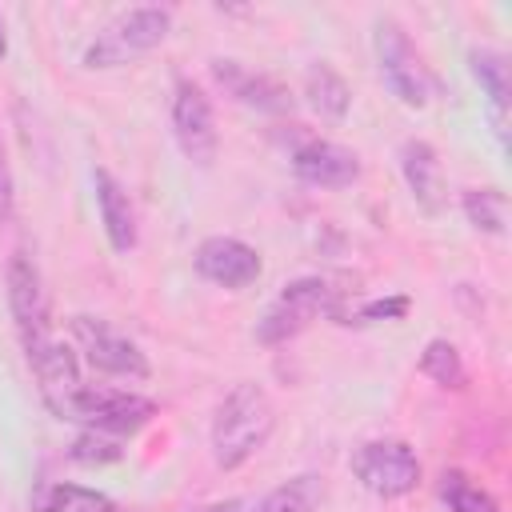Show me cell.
Returning <instances> with one entry per match:
<instances>
[{"mask_svg":"<svg viewBox=\"0 0 512 512\" xmlns=\"http://www.w3.org/2000/svg\"><path fill=\"white\" fill-rule=\"evenodd\" d=\"M272 424H276V412L268 392L252 380L236 384L212 416V460L220 468H240L264 448Z\"/></svg>","mask_w":512,"mask_h":512,"instance_id":"cell-1","label":"cell"},{"mask_svg":"<svg viewBox=\"0 0 512 512\" xmlns=\"http://www.w3.org/2000/svg\"><path fill=\"white\" fill-rule=\"evenodd\" d=\"M340 312V300H336V288L320 276H300L292 284L280 288V296L264 308V316L256 320V340L264 348H276V344H288L292 336H300L312 320L320 316H336Z\"/></svg>","mask_w":512,"mask_h":512,"instance_id":"cell-2","label":"cell"},{"mask_svg":"<svg viewBox=\"0 0 512 512\" xmlns=\"http://www.w3.org/2000/svg\"><path fill=\"white\" fill-rule=\"evenodd\" d=\"M172 28V12L160 4H140L124 16H116L88 48H84V64L88 68H120L144 52H152L156 44H164Z\"/></svg>","mask_w":512,"mask_h":512,"instance_id":"cell-3","label":"cell"},{"mask_svg":"<svg viewBox=\"0 0 512 512\" xmlns=\"http://www.w3.org/2000/svg\"><path fill=\"white\" fill-rule=\"evenodd\" d=\"M60 420H80L88 424V432H104V436H132L140 432L152 416L156 404L140 392H120V388H76L68 396V404L56 412Z\"/></svg>","mask_w":512,"mask_h":512,"instance_id":"cell-4","label":"cell"},{"mask_svg":"<svg viewBox=\"0 0 512 512\" xmlns=\"http://www.w3.org/2000/svg\"><path fill=\"white\" fill-rule=\"evenodd\" d=\"M376 60H380V76L388 84V92L408 104V108H424L436 80L428 72V64L420 60V52L412 48V40L404 36V28L396 20H380L376 24Z\"/></svg>","mask_w":512,"mask_h":512,"instance_id":"cell-5","label":"cell"},{"mask_svg":"<svg viewBox=\"0 0 512 512\" xmlns=\"http://www.w3.org/2000/svg\"><path fill=\"white\" fill-rule=\"evenodd\" d=\"M352 472L356 480L384 500L408 496L420 484V460L404 440H368L356 448L352 456Z\"/></svg>","mask_w":512,"mask_h":512,"instance_id":"cell-6","label":"cell"},{"mask_svg":"<svg viewBox=\"0 0 512 512\" xmlns=\"http://www.w3.org/2000/svg\"><path fill=\"white\" fill-rule=\"evenodd\" d=\"M72 336L84 352V360L96 368V372H108V376H128V380H148V356L128 340L120 336L112 324L96 320V316H72Z\"/></svg>","mask_w":512,"mask_h":512,"instance_id":"cell-7","label":"cell"},{"mask_svg":"<svg viewBox=\"0 0 512 512\" xmlns=\"http://www.w3.org/2000/svg\"><path fill=\"white\" fill-rule=\"evenodd\" d=\"M8 308L16 320V332L24 340V352L48 340V296H44V280L40 268L28 252H12L8 260Z\"/></svg>","mask_w":512,"mask_h":512,"instance_id":"cell-8","label":"cell"},{"mask_svg":"<svg viewBox=\"0 0 512 512\" xmlns=\"http://www.w3.org/2000/svg\"><path fill=\"white\" fill-rule=\"evenodd\" d=\"M172 132H176V144L180 152L208 168L216 160V148H220V136H216V116H212V104L208 96L192 84V80H180L176 84V96H172Z\"/></svg>","mask_w":512,"mask_h":512,"instance_id":"cell-9","label":"cell"},{"mask_svg":"<svg viewBox=\"0 0 512 512\" xmlns=\"http://www.w3.org/2000/svg\"><path fill=\"white\" fill-rule=\"evenodd\" d=\"M196 272L220 288H248L260 276V256L236 236H208L192 256Z\"/></svg>","mask_w":512,"mask_h":512,"instance_id":"cell-10","label":"cell"},{"mask_svg":"<svg viewBox=\"0 0 512 512\" xmlns=\"http://www.w3.org/2000/svg\"><path fill=\"white\" fill-rule=\"evenodd\" d=\"M292 172L312 188H348L360 180V156L332 140H304L292 152Z\"/></svg>","mask_w":512,"mask_h":512,"instance_id":"cell-11","label":"cell"},{"mask_svg":"<svg viewBox=\"0 0 512 512\" xmlns=\"http://www.w3.org/2000/svg\"><path fill=\"white\" fill-rule=\"evenodd\" d=\"M212 80L244 108L268 112V116H284L292 112V96L288 88H280L272 76H260L252 68H244L240 60H212Z\"/></svg>","mask_w":512,"mask_h":512,"instance_id":"cell-12","label":"cell"},{"mask_svg":"<svg viewBox=\"0 0 512 512\" xmlns=\"http://www.w3.org/2000/svg\"><path fill=\"white\" fill-rule=\"evenodd\" d=\"M28 364H32V372H36V380H40V396H44V404H48L52 412H60V408L68 404V396L80 388L76 356H72L64 344H56V340L48 336L44 344L28 348Z\"/></svg>","mask_w":512,"mask_h":512,"instance_id":"cell-13","label":"cell"},{"mask_svg":"<svg viewBox=\"0 0 512 512\" xmlns=\"http://www.w3.org/2000/svg\"><path fill=\"white\" fill-rule=\"evenodd\" d=\"M400 172H404V184L424 212L444 208V172H440V156L428 140H404L400 144Z\"/></svg>","mask_w":512,"mask_h":512,"instance_id":"cell-14","label":"cell"},{"mask_svg":"<svg viewBox=\"0 0 512 512\" xmlns=\"http://www.w3.org/2000/svg\"><path fill=\"white\" fill-rule=\"evenodd\" d=\"M92 184H96V204H100V220H104L108 244H112V252L128 256L136 248V212H132V200L120 188V180L112 172H104V168L92 172Z\"/></svg>","mask_w":512,"mask_h":512,"instance_id":"cell-15","label":"cell"},{"mask_svg":"<svg viewBox=\"0 0 512 512\" xmlns=\"http://www.w3.org/2000/svg\"><path fill=\"white\" fill-rule=\"evenodd\" d=\"M304 100H308V108H312L320 120L340 124V120L348 116V108H352V88L344 84V76H340L332 64L316 60V64H308V72H304Z\"/></svg>","mask_w":512,"mask_h":512,"instance_id":"cell-16","label":"cell"},{"mask_svg":"<svg viewBox=\"0 0 512 512\" xmlns=\"http://www.w3.org/2000/svg\"><path fill=\"white\" fill-rule=\"evenodd\" d=\"M468 68H472V80L480 84V92L488 96L496 132H500V140H504V112H508V100H512L508 60H504L496 48H472V52H468Z\"/></svg>","mask_w":512,"mask_h":512,"instance_id":"cell-17","label":"cell"},{"mask_svg":"<svg viewBox=\"0 0 512 512\" xmlns=\"http://www.w3.org/2000/svg\"><path fill=\"white\" fill-rule=\"evenodd\" d=\"M320 508V476L300 472L284 484H276L264 500H256L252 512H316Z\"/></svg>","mask_w":512,"mask_h":512,"instance_id":"cell-18","label":"cell"},{"mask_svg":"<svg viewBox=\"0 0 512 512\" xmlns=\"http://www.w3.org/2000/svg\"><path fill=\"white\" fill-rule=\"evenodd\" d=\"M436 492H440V500H444L452 512H504L488 488H480L476 480H468V476H464V472H456V468L440 472Z\"/></svg>","mask_w":512,"mask_h":512,"instance_id":"cell-19","label":"cell"},{"mask_svg":"<svg viewBox=\"0 0 512 512\" xmlns=\"http://www.w3.org/2000/svg\"><path fill=\"white\" fill-rule=\"evenodd\" d=\"M464 204V216L476 232H488V236H500L504 224H508V200L500 188H468L460 196Z\"/></svg>","mask_w":512,"mask_h":512,"instance_id":"cell-20","label":"cell"},{"mask_svg":"<svg viewBox=\"0 0 512 512\" xmlns=\"http://www.w3.org/2000/svg\"><path fill=\"white\" fill-rule=\"evenodd\" d=\"M32 504H36V512H116V504L108 496L80 488V484H52Z\"/></svg>","mask_w":512,"mask_h":512,"instance_id":"cell-21","label":"cell"},{"mask_svg":"<svg viewBox=\"0 0 512 512\" xmlns=\"http://www.w3.org/2000/svg\"><path fill=\"white\" fill-rule=\"evenodd\" d=\"M420 372L440 388H464V380H468L464 360L452 340H428L420 352Z\"/></svg>","mask_w":512,"mask_h":512,"instance_id":"cell-22","label":"cell"},{"mask_svg":"<svg viewBox=\"0 0 512 512\" xmlns=\"http://www.w3.org/2000/svg\"><path fill=\"white\" fill-rule=\"evenodd\" d=\"M68 456H72L76 464H112V460H120V456H124V448H120V440H116V436L84 432V436H76V440H72Z\"/></svg>","mask_w":512,"mask_h":512,"instance_id":"cell-23","label":"cell"},{"mask_svg":"<svg viewBox=\"0 0 512 512\" xmlns=\"http://www.w3.org/2000/svg\"><path fill=\"white\" fill-rule=\"evenodd\" d=\"M408 312V296H388V300H368L364 308L340 312V324H380V320H400Z\"/></svg>","mask_w":512,"mask_h":512,"instance_id":"cell-24","label":"cell"},{"mask_svg":"<svg viewBox=\"0 0 512 512\" xmlns=\"http://www.w3.org/2000/svg\"><path fill=\"white\" fill-rule=\"evenodd\" d=\"M12 220V172H8V156L0 144V224Z\"/></svg>","mask_w":512,"mask_h":512,"instance_id":"cell-25","label":"cell"},{"mask_svg":"<svg viewBox=\"0 0 512 512\" xmlns=\"http://www.w3.org/2000/svg\"><path fill=\"white\" fill-rule=\"evenodd\" d=\"M196 512H240V504L228 500V504H212V508H196Z\"/></svg>","mask_w":512,"mask_h":512,"instance_id":"cell-26","label":"cell"},{"mask_svg":"<svg viewBox=\"0 0 512 512\" xmlns=\"http://www.w3.org/2000/svg\"><path fill=\"white\" fill-rule=\"evenodd\" d=\"M8 56V36H4V20H0V60Z\"/></svg>","mask_w":512,"mask_h":512,"instance_id":"cell-27","label":"cell"}]
</instances>
